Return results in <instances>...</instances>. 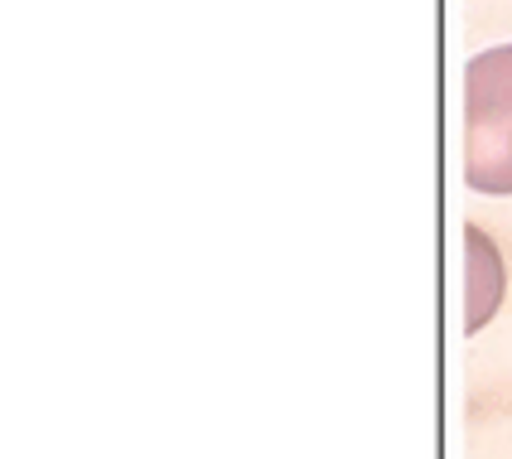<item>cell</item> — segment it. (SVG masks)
Listing matches in <instances>:
<instances>
[{
    "label": "cell",
    "instance_id": "6da1fadb",
    "mask_svg": "<svg viewBox=\"0 0 512 459\" xmlns=\"http://www.w3.org/2000/svg\"><path fill=\"white\" fill-rule=\"evenodd\" d=\"M464 184L493 199L512 194V44L464 68Z\"/></svg>",
    "mask_w": 512,
    "mask_h": 459
},
{
    "label": "cell",
    "instance_id": "7a4b0ae2",
    "mask_svg": "<svg viewBox=\"0 0 512 459\" xmlns=\"http://www.w3.org/2000/svg\"><path fill=\"white\" fill-rule=\"evenodd\" d=\"M469 252L479 257V266L469 261V310H464V329H484L498 300H503V261H498V247L488 242L479 228H469Z\"/></svg>",
    "mask_w": 512,
    "mask_h": 459
}]
</instances>
